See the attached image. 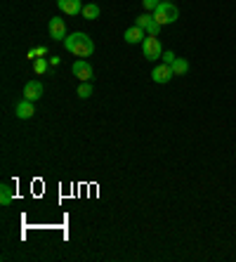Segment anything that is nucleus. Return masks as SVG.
<instances>
[{"instance_id": "obj_13", "label": "nucleus", "mask_w": 236, "mask_h": 262, "mask_svg": "<svg viewBox=\"0 0 236 262\" xmlns=\"http://www.w3.org/2000/svg\"><path fill=\"white\" fill-rule=\"evenodd\" d=\"M12 203V187L5 182L0 187V206H10Z\"/></svg>"}, {"instance_id": "obj_2", "label": "nucleus", "mask_w": 236, "mask_h": 262, "mask_svg": "<svg viewBox=\"0 0 236 262\" xmlns=\"http://www.w3.org/2000/svg\"><path fill=\"white\" fill-rule=\"evenodd\" d=\"M177 17H180V12H177V7L172 5V2H168V0H161V5L154 10V19L161 24H172L177 22Z\"/></svg>"}, {"instance_id": "obj_15", "label": "nucleus", "mask_w": 236, "mask_h": 262, "mask_svg": "<svg viewBox=\"0 0 236 262\" xmlns=\"http://www.w3.org/2000/svg\"><path fill=\"white\" fill-rule=\"evenodd\" d=\"M83 17H85V19H97V17H99V7L92 5V2L85 5V7H83Z\"/></svg>"}, {"instance_id": "obj_8", "label": "nucleus", "mask_w": 236, "mask_h": 262, "mask_svg": "<svg viewBox=\"0 0 236 262\" xmlns=\"http://www.w3.org/2000/svg\"><path fill=\"white\" fill-rule=\"evenodd\" d=\"M175 76L172 74V66L170 64H161V66H156L154 71H151V78H154V83H170V78Z\"/></svg>"}, {"instance_id": "obj_18", "label": "nucleus", "mask_w": 236, "mask_h": 262, "mask_svg": "<svg viewBox=\"0 0 236 262\" xmlns=\"http://www.w3.org/2000/svg\"><path fill=\"white\" fill-rule=\"evenodd\" d=\"M158 5H161V0H142V7L147 12H151V14H154V10H156Z\"/></svg>"}, {"instance_id": "obj_19", "label": "nucleus", "mask_w": 236, "mask_h": 262, "mask_svg": "<svg viewBox=\"0 0 236 262\" xmlns=\"http://www.w3.org/2000/svg\"><path fill=\"white\" fill-rule=\"evenodd\" d=\"M175 59H177V57H175V52H170V50H165V52H163V62H165V64H172Z\"/></svg>"}, {"instance_id": "obj_17", "label": "nucleus", "mask_w": 236, "mask_h": 262, "mask_svg": "<svg viewBox=\"0 0 236 262\" xmlns=\"http://www.w3.org/2000/svg\"><path fill=\"white\" fill-rule=\"evenodd\" d=\"M45 55H47V47H43V45H40V47H31V50L26 52L29 59H38V57H45Z\"/></svg>"}, {"instance_id": "obj_4", "label": "nucleus", "mask_w": 236, "mask_h": 262, "mask_svg": "<svg viewBox=\"0 0 236 262\" xmlns=\"http://www.w3.org/2000/svg\"><path fill=\"white\" fill-rule=\"evenodd\" d=\"M135 24H137L140 29H144V31L149 33V36H158V33H161V24L156 22V19H154V14H149V12L140 14Z\"/></svg>"}, {"instance_id": "obj_12", "label": "nucleus", "mask_w": 236, "mask_h": 262, "mask_svg": "<svg viewBox=\"0 0 236 262\" xmlns=\"http://www.w3.org/2000/svg\"><path fill=\"white\" fill-rule=\"evenodd\" d=\"M170 66H172V74H175V76H184V74L189 71V62H187V59H182V57H177Z\"/></svg>"}, {"instance_id": "obj_7", "label": "nucleus", "mask_w": 236, "mask_h": 262, "mask_svg": "<svg viewBox=\"0 0 236 262\" xmlns=\"http://www.w3.org/2000/svg\"><path fill=\"white\" fill-rule=\"evenodd\" d=\"M74 76L83 83V80H92V78H95V71H92L90 62H85V59H78V62L74 64Z\"/></svg>"}, {"instance_id": "obj_3", "label": "nucleus", "mask_w": 236, "mask_h": 262, "mask_svg": "<svg viewBox=\"0 0 236 262\" xmlns=\"http://www.w3.org/2000/svg\"><path fill=\"white\" fill-rule=\"evenodd\" d=\"M142 50H144V57H147L149 62H156V59H161V57H163V47H161L158 36H149V38H144Z\"/></svg>"}, {"instance_id": "obj_6", "label": "nucleus", "mask_w": 236, "mask_h": 262, "mask_svg": "<svg viewBox=\"0 0 236 262\" xmlns=\"http://www.w3.org/2000/svg\"><path fill=\"white\" fill-rule=\"evenodd\" d=\"M45 87L40 80H29L26 85H24V99H29V102H38V99L43 97Z\"/></svg>"}, {"instance_id": "obj_20", "label": "nucleus", "mask_w": 236, "mask_h": 262, "mask_svg": "<svg viewBox=\"0 0 236 262\" xmlns=\"http://www.w3.org/2000/svg\"><path fill=\"white\" fill-rule=\"evenodd\" d=\"M59 62H62L59 57H50V64H52V66H57V64H59Z\"/></svg>"}, {"instance_id": "obj_11", "label": "nucleus", "mask_w": 236, "mask_h": 262, "mask_svg": "<svg viewBox=\"0 0 236 262\" xmlns=\"http://www.w3.org/2000/svg\"><path fill=\"white\" fill-rule=\"evenodd\" d=\"M144 38H147V31L140 29L137 24L130 26L128 31H125V40H128V43H144Z\"/></svg>"}, {"instance_id": "obj_1", "label": "nucleus", "mask_w": 236, "mask_h": 262, "mask_svg": "<svg viewBox=\"0 0 236 262\" xmlns=\"http://www.w3.org/2000/svg\"><path fill=\"white\" fill-rule=\"evenodd\" d=\"M64 47L76 57H90L95 52V43H92V38L87 36V33H71V36H66L64 38Z\"/></svg>"}, {"instance_id": "obj_10", "label": "nucleus", "mask_w": 236, "mask_h": 262, "mask_svg": "<svg viewBox=\"0 0 236 262\" xmlns=\"http://www.w3.org/2000/svg\"><path fill=\"white\" fill-rule=\"evenodd\" d=\"M57 5H59V10L64 12V14H78V12H83V2L80 0H57Z\"/></svg>"}, {"instance_id": "obj_16", "label": "nucleus", "mask_w": 236, "mask_h": 262, "mask_svg": "<svg viewBox=\"0 0 236 262\" xmlns=\"http://www.w3.org/2000/svg\"><path fill=\"white\" fill-rule=\"evenodd\" d=\"M47 59H45V57H38V59H33V69H36V74H40V76H43L45 71H47Z\"/></svg>"}, {"instance_id": "obj_14", "label": "nucleus", "mask_w": 236, "mask_h": 262, "mask_svg": "<svg viewBox=\"0 0 236 262\" xmlns=\"http://www.w3.org/2000/svg\"><path fill=\"white\" fill-rule=\"evenodd\" d=\"M76 95L80 99H87L90 95H92V80H83L80 85H78V90H76Z\"/></svg>"}, {"instance_id": "obj_5", "label": "nucleus", "mask_w": 236, "mask_h": 262, "mask_svg": "<svg viewBox=\"0 0 236 262\" xmlns=\"http://www.w3.org/2000/svg\"><path fill=\"white\" fill-rule=\"evenodd\" d=\"M47 31H50V36H52V40H62V43H64V38L69 36V33H66V22L64 19H59V17H52V19H50Z\"/></svg>"}, {"instance_id": "obj_9", "label": "nucleus", "mask_w": 236, "mask_h": 262, "mask_svg": "<svg viewBox=\"0 0 236 262\" xmlns=\"http://www.w3.org/2000/svg\"><path fill=\"white\" fill-rule=\"evenodd\" d=\"M33 113H36V107H33V102H29V99H22V102L14 107V116L22 120L33 118Z\"/></svg>"}]
</instances>
